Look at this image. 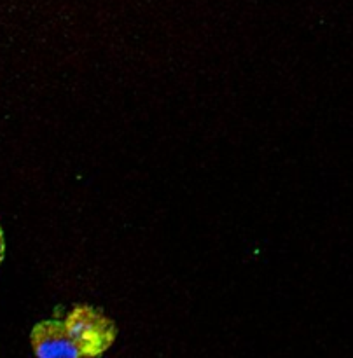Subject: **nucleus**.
Segmentation results:
<instances>
[{
    "mask_svg": "<svg viewBox=\"0 0 353 358\" xmlns=\"http://www.w3.org/2000/svg\"><path fill=\"white\" fill-rule=\"evenodd\" d=\"M63 322L82 358L103 355L117 338V327L114 322L100 310L87 304L73 308Z\"/></svg>",
    "mask_w": 353,
    "mask_h": 358,
    "instance_id": "obj_1",
    "label": "nucleus"
},
{
    "mask_svg": "<svg viewBox=\"0 0 353 358\" xmlns=\"http://www.w3.org/2000/svg\"><path fill=\"white\" fill-rule=\"evenodd\" d=\"M31 350L37 358H82L65 322H38L30 332Z\"/></svg>",
    "mask_w": 353,
    "mask_h": 358,
    "instance_id": "obj_2",
    "label": "nucleus"
},
{
    "mask_svg": "<svg viewBox=\"0 0 353 358\" xmlns=\"http://www.w3.org/2000/svg\"><path fill=\"white\" fill-rule=\"evenodd\" d=\"M3 257H6V236H3V231L0 227V264L3 262Z\"/></svg>",
    "mask_w": 353,
    "mask_h": 358,
    "instance_id": "obj_3",
    "label": "nucleus"
}]
</instances>
